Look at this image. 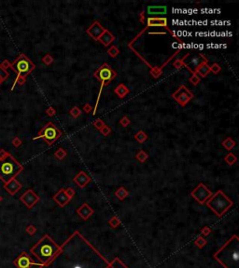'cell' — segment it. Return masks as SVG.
<instances>
[{
	"instance_id": "7bdbcfd3",
	"label": "cell",
	"mask_w": 239,
	"mask_h": 268,
	"mask_svg": "<svg viewBox=\"0 0 239 268\" xmlns=\"http://www.w3.org/2000/svg\"><path fill=\"white\" fill-rule=\"evenodd\" d=\"M0 65H1V67H2L3 69H5V70H6L7 68H10L11 63H10V62L8 61V60H5V61H4V62L1 63V64H0Z\"/></svg>"
},
{
	"instance_id": "ac0fdd59",
	"label": "cell",
	"mask_w": 239,
	"mask_h": 268,
	"mask_svg": "<svg viewBox=\"0 0 239 268\" xmlns=\"http://www.w3.org/2000/svg\"><path fill=\"white\" fill-rule=\"evenodd\" d=\"M115 39H116V38H115V37L113 36V34H112L108 29H105L104 33L101 34L100 37L98 38V41H99L103 46L108 47V46L110 45Z\"/></svg>"
},
{
	"instance_id": "603a6c76",
	"label": "cell",
	"mask_w": 239,
	"mask_h": 268,
	"mask_svg": "<svg viewBox=\"0 0 239 268\" xmlns=\"http://www.w3.org/2000/svg\"><path fill=\"white\" fill-rule=\"evenodd\" d=\"M221 145L225 148L226 150L228 151H231L233 148L236 145V143L235 142V141L232 139L231 137H227L225 140L223 141V142L221 143Z\"/></svg>"
},
{
	"instance_id": "b9f144b4",
	"label": "cell",
	"mask_w": 239,
	"mask_h": 268,
	"mask_svg": "<svg viewBox=\"0 0 239 268\" xmlns=\"http://www.w3.org/2000/svg\"><path fill=\"white\" fill-rule=\"evenodd\" d=\"M26 232L29 235H34L35 232H36V228H35L33 225H28V226L26 227Z\"/></svg>"
},
{
	"instance_id": "5b68a950",
	"label": "cell",
	"mask_w": 239,
	"mask_h": 268,
	"mask_svg": "<svg viewBox=\"0 0 239 268\" xmlns=\"http://www.w3.org/2000/svg\"><path fill=\"white\" fill-rule=\"evenodd\" d=\"M207 205L218 216H221L233 206V202L228 198L225 194L220 190L214 196H211V198L207 201Z\"/></svg>"
},
{
	"instance_id": "1f68e13d",
	"label": "cell",
	"mask_w": 239,
	"mask_h": 268,
	"mask_svg": "<svg viewBox=\"0 0 239 268\" xmlns=\"http://www.w3.org/2000/svg\"><path fill=\"white\" fill-rule=\"evenodd\" d=\"M108 55L110 56V57L115 58L116 56H118V54L119 53V51L116 46H112L111 48H109L108 49Z\"/></svg>"
},
{
	"instance_id": "836d02e7",
	"label": "cell",
	"mask_w": 239,
	"mask_h": 268,
	"mask_svg": "<svg viewBox=\"0 0 239 268\" xmlns=\"http://www.w3.org/2000/svg\"><path fill=\"white\" fill-rule=\"evenodd\" d=\"M130 123H131V120L130 119L126 116H123L122 118H121V120H119V124H121V126L122 127H123V128H126V127H128L129 125H130Z\"/></svg>"
},
{
	"instance_id": "277c9868",
	"label": "cell",
	"mask_w": 239,
	"mask_h": 268,
	"mask_svg": "<svg viewBox=\"0 0 239 268\" xmlns=\"http://www.w3.org/2000/svg\"><path fill=\"white\" fill-rule=\"evenodd\" d=\"M23 165L18 162L10 154L8 157L0 159V180L4 183L15 178L18 174L23 171Z\"/></svg>"
},
{
	"instance_id": "6da1fadb",
	"label": "cell",
	"mask_w": 239,
	"mask_h": 268,
	"mask_svg": "<svg viewBox=\"0 0 239 268\" xmlns=\"http://www.w3.org/2000/svg\"><path fill=\"white\" fill-rule=\"evenodd\" d=\"M110 263L76 231L50 264L40 268H108Z\"/></svg>"
},
{
	"instance_id": "8d00e7d4",
	"label": "cell",
	"mask_w": 239,
	"mask_h": 268,
	"mask_svg": "<svg viewBox=\"0 0 239 268\" xmlns=\"http://www.w3.org/2000/svg\"><path fill=\"white\" fill-rule=\"evenodd\" d=\"M100 132H101V134L102 135H104V136H108L109 134H110V132H111V129L109 128L108 126H107V125H105L103 128L99 130Z\"/></svg>"
},
{
	"instance_id": "4316f807",
	"label": "cell",
	"mask_w": 239,
	"mask_h": 268,
	"mask_svg": "<svg viewBox=\"0 0 239 268\" xmlns=\"http://www.w3.org/2000/svg\"><path fill=\"white\" fill-rule=\"evenodd\" d=\"M108 268H127V267H126V266L121 262V260L118 259V258H116V259L113 261V262L110 263Z\"/></svg>"
},
{
	"instance_id": "9c48e42d",
	"label": "cell",
	"mask_w": 239,
	"mask_h": 268,
	"mask_svg": "<svg viewBox=\"0 0 239 268\" xmlns=\"http://www.w3.org/2000/svg\"><path fill=\"white\" fill-rule=\"evenodd\" d=\"M172 97L176 102L181 105V106H185V105L193 98V94L186 86L182 85L172 94Z\"/></svg>"
},
{
	"instance_id": "ba28073f",
	"label": "cell",
	"mask_w": 239,
	"mask_h": 268,
	"mask_svg": "<svg viewBox=\"0 0 239 268\" xmlns=\"http://www.w3.org/2000/svg\"><path fill=\"white\" fill-rule=\"evenodd\" d=\"M63 135V132L56 127L52 122L47 123L43 128H42L38 134L34 137L33 140L36 141L38 139H43L49 146L52 145L56 141H57Z\"/></svg>"
},
{
	"instance_id": "d4e9b609",
	"label": "cell",
	"mask_w": 239,
	"mask_h": 268,
	"mask_svg": "<svg viewBox=\"0 0 239 268\" xmlns=\"http://www.w3.org/2000/svg\"><path fill=\"white\" fill-rule=\"evenodd\" d=\"M224 160H225V162H226L228 165H234L235 162H236L237 158H236V157L235 156L234 154L229 153V154L226 155L225 157H224Z\"/></svg>"
},
{
	"instance_id": "ee69618b",
	"label": "cell",
	"mask_w": 239,
	"mask_h": 268,
	"mask_svg": "<svg viewBox=\"0 0 239 268\" xmlns=\"http://www.w3.org/2000/svg\"><path fill=\"white\" fill-rule=\"evenodd\" d=\"M10 155V153L8 151H6L5 149H1L0 150V159H3L6 157H8Z\"/></svg>"
},
{
	"instance_id": "bcb514c9",
	"label": "cell",
	"mask_w": 239,
	"mask_h": 268,
	"mask_svg": "<svg viewBox=\"0 0 239 268\" xmlns=\"http://www.w3.org/2000/svg\"><path fill=\"white\" fill-rule=\"evenodd\" d=\"M66 195L70 197V198H71V197L74 196V194H75V191L73 189H71V188H68L67 190H66Z\"/></svg>"
},
{
	"instance_id": "d6a6232c",
	"label": "cell",
	"mask_w": 239,
	"mask_h": 268,
	"mask_svg": "<svg viewBox=\"0 0 239 268\" xmlns=\"http://www.w3.org/2000/svg\"><path fill=\"white\" fill-rule=\"evenodd\" d=\"M42 62H43V63H45L46 65H51L53 62V58L51 54H46L44 57L42 58Z\"/></svg>"
},
{
	"instance_id": "8992f818",
	"label": "cell",
	"mask_w": 239,
	"mask_h": 268,
	"mask_svg": "<svg viewBox=\"0 0 239 268\" xmlns=\"http://www.w3.org/2000/svg\"><path fill=\"white\" fill-rule=\"evenodd\" d=\"M117 75H118L117 73L108 64V63H104V64H102L94 72V76L95 77V78H97V80H99L101 82V87H100V91H99V94H98V98H97V101H96V103H95V108L94 110V115H95L98 102H99V99H100V96H101V92H102L103 88L107 87L109 84V82L111 80H113Z\"/></svg>"
},
{
	"instance_id": "7dc6e473",
	"label": "cell",
	"mask_w": 239,
	"mask_h": 268,
	"mask_svg": "<svg viewBox=\"0 0 239 268\" xmlns=\"http://www.w3.org/2000/svg\"><path fill=\"white\" fill-rule=\"evenodd\" d=\"M2 199H3V198H2V196H1V195H0V203H1Z\"/></svg>"
},
{
	"instance_id": "52a82bcc",
	"label": "cell",
	"mask_w": 239,
	"mask_h": 268,
	"mask_svg": "<svg viewBox=\"0 0 239 268\" xmlns=\"http://www.w3.org/2000/svg\"><path fill=\"white\" fill-rule=\"evenodd\" d=\"M10 68L17 73V78L22 77L24 79H26L27 75H30L35 70L36 65L26 55L21 53L19 57L14 61V62L11 63Z\"/></svg>"
},
{
	"instance_id": "d590c367",
	"label": "cell",
	"mask_w": 239,
	"mask_h": 268,
	"mask_svg": "<svg viewBox=\"0 0 239 268\" xmlns=\"http://www.w3.org/2000/svg\"><path fill=\"white\" fill-rule=\"evenodd\" d=\"M93 125H94V127L95 129L100 130L106 124H105V122L102 120V119H96V120L93 123Z\"/></svg>"
},
{
	"instance_id": "e575fe53",
	"label": "cell",
	"mask_w": 239,
	"mask_h": 268,
	"mask_svg": "<svg viewBox=\"0 0 239 268\" xmlns=\"http://www.w3.org/2000/svg\"><path fill=\"white\" fill-rule=\"evenodd\" d=\"M189 81L191 82V83L193 84V85L196 86V85H197V84L200 82V77H199L197 75H196L195 73H193V75L189 78Z\"/></svg>"
},
{
	"instance_id": "e0dca14e",
	"label": "cell",
	"mask_w": 239,
	"mask_h": 268,
	"mask_svg": "<svg viewBox=\"0 0 239 268\" xmlns=\"http://www.w3.org/2000/svg\"><path fill=\"white\" fill-rule=\"evenodd\" d=\"M53 199L56 201V203H57L59 206L64 207L70 201V199L71 198H70V197L66 195V191L64 189H61L60 191L53 196Z\"/></svg>"
},
{
	"instance_id": "9a60e30c",
	"label": "cell",
	"mask_w": 239,
	"mask_h": 268,
	"mask_svg": "<svg viewBox=\"0 0 239 268\" xmlns=\"http://www.w3.org/2000/svg\"><path fill=\"white\" fill-rule=\"evenodd\" d=\"M148 27H165L167 30V19L164 17H148L147 18Z\"/></svg>"
},
{
	"instance_id": "60d3db41",
	"label": "cell",
	"mask_w": 239,
	"mask_h": 268,
	"mask_svg": "<svg viewBox=\"0 0 239 268\" xmlns=\"http://www.w3.org/2000/svg\"><path fill=\"white\" fill-rule=\"evenodd\" d=\"M173 65H174V67H176V68H181V66L182 65H184V62H183V59L182 60H177L174 63H173Z\"/></svg>"
},
{
	"instance_id": "83f0119b",
	"label": "cell",
	"mask_w": 239,
	"mask_h": 268,
	"mask_svg": "<svg viewBox=\"0 0 239 268\" xmlns=\"http://www.w3.org/2000/svg\"><path fill=\"white\" fill-rule=\"evenodd\" d=\"M148 157H149L148 154L145 151H143V150L138 151V153L136 154V158L137 160H139L140 162H145L148 159Z\"/></svg>"
},
{
	"instance_id": "d6986e66",
	"label": "cell",
	"mask_w": 239,
	"mask_h": 268,
	"mask_svg": "<svg viewBox=\"0 0 239 268\" xmlns=\"http://www.w3.org/2000/svg\"><path fill=\"white\" fill-rule=\"evenodd\" d=\"M196 75H199L201 77H206L210 73V66L207 65V60H205L195 67Z\"/></svg>"
},
{
	"instance_id": "3957f363",
	"label": "cell",
	"mask_w": 239,
	"mask_h": 268,
	"mask_svg": "<svg viewBox=\"0 0 239 268\" xmlns=\"http://www.w3.org/2000/svg\"><path fill=\"white\" fill-rule=\"evenodd\" d=\"M215 258L225 268H238L239 262V241L234 236L215 254Z\"/></svg>"
},
{
	"instance_id": "2e32d148",
	"label": "cell",
	"mask_w": 239,
	"mask_h": 268,
	"mask_svg": "<svg viewBox=\"0 0 239 268\" xmlns=\"http://www.w3.org/2000/svg\"><path fill=\"white\" fill-rule=\"evenodd\" d=\"M167 12L166 6H149L147 8V15L148 17L165 15Z\"/></svg>"
},
{
	"instance_id": "8fae6325",
	"label": "cell",
	"mask_w": 239,
	"mask_h": 268,
	"mask_svg": "<svg viewBox=\"0 0 239 268\" xmlns=\"http://www.w3.org/2000/svg\"><path fill=\"white\" fill-rule=\"evenodd\" d=\"M211 196H212V192L209 189H207V187L205 185H203V183H200L192 192V196L200 204H203L204 202L207 201V199Z\"/></svg>"
},
{
	"instance_id": "484cf974",
	"label": "cell",
	"mask_w": 239,
	"mask_h": 268,
	"mask_svg": "<svg viewBox=\"0 0 239 268\" xmlns=\"http://www.w3.org/2000/svg\"><path fill=\"white\" fill-rule=\"evenodd\" d=\"M66 154L67 153L64 148H59V149L54 153V157L59 160H63L66 157Z\"/></svg>"
},
{
	"instance_id": "f6af8a7d",
	"label": "cell",
	"mask_w": 239,
	"mask_h": 268,
	"mask_svg": "<svg viewBox=\"0 0 239 268\" xmlns=\"http://www.w3.org/2000/svg\"><path fill=\"white\" fill-rule=\"evenodd\" d=\"M92 109H93L92 106H91L89 103H85V105L83 106V111L85 113H87V114H89V113L92 111Z\"/></svg>"
},
{
	"instance_id": "f35d334b",
	"label": "cell",
	"mask_w": 239,
	"mask_h": 268,
	"mask_svg": "<svg viewBox=\"0 0 239 268\" xmlns=\"http://www.w3.org/2000/svg\"><path fill=\"white\" fill-rule=\"evenodd\" d=\"M11 144H13V146H15V147H19V146L22 145L23 142H22V140H21L19 137H15V138H14V139L12 140Z\"/></svg>"
},
{
	"instance_id": "5bb4252c",
	"label": "cell",
	"mask_w": 239,
	"mask_h": 268,
	"mask_svg": "<svg viewBox=\"0 0 239 268\" xmlns=\"http://www.w3.org/2000/svg\"><path fill=\"white\" fill-rule=\"evenodd\" d=\"M3 187L10 196H14L15 194H17V192H19L20 190L22 189L23 186L15 178H13V179L10 180L8 182L4 183Z\"/></svg>"
},
{
	"instance_id": "cb8c5ba5",
	"label": "cell",
	"mask_w": 239,
	"mask_h": 268,
	"mask_svg": "<svg viewBox=\"0 0 239 268\" xmlns=\"http://www.w3.org/2000/svg\"><path fill=\"white\" fill-rule=\"evenodd\" d=\"M135 139L136 140V142L138 144H143V143H145L146 141H147L148 135H147V134L144 131L139 130V131L136 132V134L135 135Z\"/></svg>"
},
{
	"instance_id": "ab89813d",
	"label": "cell",
	"mask_w": 239,
	"mask_h": 268,
	"mask_svg": "<svg viewBox=\"0 0 239 268\" xmlns=\"http://www.w3.org/2000/svg\"><path fill=\"white\" fill-rule=\"evenodd\" d=\"M46 114H47L49 116H53L56 114V111H55V109H54L53 107L50 106V107H48V108H47V110H46Z\"/></svg>"
},
{
	"instance_id": "7c38bea8",
	"label": "cell",
	"mask_w": 239,
	"mask_h": 268,
	"mask_svg": "<svg viewBox=\"0 0 239 268\" xmlns=\"http://www.w3.org/2000/svg\"><path fill=\"white\" fill-rule=\"evenodd\" d=\"M39 196L35 193L32 189H28L20 196V200L22 201L28 209H32L39 201Z\"/></svg>"
},
{
	"instance_id": "74e56055",
	"label": "cell",
	"mask_w": 239,
	"mask_h": 268,
	"mask_svg": "<svg viewBox=\"0 0 239 268\" xmlns=\"http://www.w3.org/2000/svg\"><path fill=\"white\" fill-rule=\"evenodd\" d=\"M221 70V67L218 64V63H213V65L210 66V72H212L215 75H217Z\"/></svg>"
},
{
	"instance_id": "44dd1931",
	"label": "cell",
	"mask_w": 239,
	"mask_h": 268,
	"mask_svg": "<svg viewBox=\"0 0 239 268\" xmlns=\"http://www.w3.org/2000/svg\"><path fill=\"white\" fill-rule=\"evenodd\" d=\"M94 212V210L92 208H90L87 204H83V205L78 209V213L83 218V219H87V218L92 215Z\"/></svg>"
},
{
	"instance_id": "4dcf8cb0",
	"label": "cell",
	"mask_w": 239,
	"mask_h": 268,
	"mask_svg": "<svg viewBox=\"0 0 239 268\" xmlns=\"http://www.w3.org/2000/svg\"><path fill=\"white\" fill-rule=\"evenodd\" d=\"M69 114L71 115L72 117H74V118H78V117L81 115V110H80L78 106H74L71 110L69 111Z\"/></svg>"
},
{
	"instance_id": "7402d4cb",
	"label": "cell",
	"mask_w": 239,
	"mask_h": 268,
	"mask_svg": "<svg viewBox=\"0 0 239 268\" xmlns=\"http://www.w3.org/2000/svg\"><path fill=\"white\" fill-rule=\"evenodd\" d=\"M114 92H115V94L116 95H118L119 98H124L126 95H127L129 92H130V90H129V89L126 87L124 84H119V85H118L116 88H115V89H114Z\"/></svg>"
},
{
	"instance_id": "ffe728a7",
	"label": "cell",
	"mask_w": 239,
	"mask_h": 268,
	"mask_svg": "<svg viewBox=\"0 0 239 268\" xmlns=\"http://www.w3.org/2000/svg\"><path fill=\"white\" fill-rule=\"evenodd\" d=\"M91 181L89 176L84 172V171H80L78 175L75 176L74 178V182L78 185L80 188L85 187V185Z\"/></svg>"
},
{
	"instance_id": "f546056e",
	"label": "cell",
	"mask_w": 239,
	"mask_h": 268,
	"mask_svg": "<svg viewBox=\"0 0 239 268\" xmlns=\"http://www.w3.org/2000/svg\"><path fill=\"white\" fill-rule=\"evenodd\" d=\"M128 196V192L126 191V190L123 188V187H121L119 188L118 191L116 192V196L117 197H119V199L121 200H122V199H124V197L125 196Z\"/></svg>"
},
{
	"instance_id": "7a4b0ae2",
	"label": "cell",
	"mask_w": 239,
	"mask_h": 268,
	"mask_svg": "<svg viewBox=\"0 0 239 268\" xmlns=\"http://www.w3.org/2000/svg\"><path fill=\"white\" fill-rule=\"evenodd\" d=\"M59 250L60 246L56 244L48 235H45L30 250V252L38 258L42 266H45L52 262Z\"/></svg>"
},
{
	"instance_id": "4fadbf2b",
	"label": "cell",
	"mask_w": 239,
	"mask_h": 268,
	"mask_svg": "<svg viewBox=\"0 0 239 268\" xmlns=\"http://www.w3.org/2000/svg\"><path fill=\"white\" fill-rule=\"evenodd\" d=\"M104 31H105V28L101 25V23L99 22H97V21H96V22H94L86 30V33L94 40L98 41V38L100 37V36L104 33Z\"/></svg>"
},
{
	"instance_id": "f1b7e54d",
	"label": "cell",
	"mask_w": 239,
	"mask_h": 268,
	"mask_svg": "<svg viewBox=\"0 0 239 268\" xmlns=\"http://www.w3.org/2000/svg\"><path fill=\"white\" fill-rule=\"evenodd\" d=\"M9 75H10L9 72L7 71V70L3 69V68L1 67V65H0V85H1V84H2L7 78H8Z\"/></svg>"
},
{
	"instance_id": "30bf717a",
	"label": "cell",
	"mask_w": 239,
	"mask_h": 268,
	"mask_svg": "<svg viewBox=\"0 0 239 268\" xmlns=\"http://www.w3.org/2000/svg\"><path fill=\"white\" fill-rule=\"evenodd\" d=\"M13 264L17 268H31L34 265L42 267L41 264L35 263L34 260L30 257V255L25 251H23L21 253V254L13 261Z\"/></svg>"
}]
</instances>
